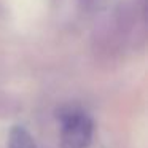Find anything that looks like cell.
Instances as JSON below:
<instances>
[{
	"instance_id": "cell-1",
	"label": "cell",
	"mask_w": 148,
	"mask_h": 148,
	"mask_svg": "<svg viewBox=\"0 0 148 148\" xmlns=\"http://www.w3.org/2000/svg\"><path fill=\"white\" fill-rule=\"evenodd\" d=\"M61 148H88L94 137V121L80 107H64L58 115Z\"/></svg>"
},
{
	"instance_id": "cell-2",
	"label": "cell",
	"mask_w": 148,
	"mask_h": 148,
	"mask_svg": "<svg viewBox=\"0 0 148 148\" xmlns=\"http://www.w3.org/2000/svg\"><path fill=\"white\" fill-rule=\"evenodd\" d=\"M7 148H37L32 134L24 126H13L8 134Z\"/></svg>"
},
{
	"instance_id": "cell-3",
	"label": "cell",
	"mask_w": 148,
	"mask_h": 148,
	"mask_svg": "<svg viewBox=\"0 0 148 148\" xmlns=\"http://www.w3.org/2000/svg\"><path fill=\"white\" fill-rule=\"evenodd\" d=\"M96 2H99V0H86V3H96Z\"/></svg>"
}]
</instances>
